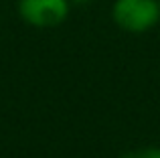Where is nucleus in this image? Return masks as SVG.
Listing matches in <instances>:
<instances>
[{"mask_svg": "<svg viewBox=\"0 0 160 158\" xmlns=\"http://www.w3.org/2000/svg\"><path fill=\"white\" fill-rule=\"evenodd\" d=\"M112 20L124 32L144 35L160 22V0H113Z\"/></svg>", "mask_w": 160, "mask_h": 158, "instance_id": "obj_1", "label": "nucleus"}, {"mask_svg": "<svg viewBox=\"0 0 160 158\" xmlns=\"http://www.w3.org/2000/svg\"><path fill=\"white\" fill-rule=\"evenodd\" d=\"M71 0H16L20 20L32 28L61 27L71 12Z\"/></svg>", "mask_w": 160, "mask_h": 158, "instance_id": "obj_2", "label": "nucleus"}, {"mask_svg": "<svg viewBox=\"0 0 160 158\" xmlns=\"http://www.w3.org/2000/svg\"><path fill=\"white\" fill-rule=\"evenodd\" d=\"M120 158H160V146H144L124 152Z\"/></svg>", "mask_w": 160, "mask_h": 158, "instance_id": "obj_3", "label": "nucleus"}, {"mask_svg": "<svg viewBox=\"0 0 160 158\" xmlns=\"http://www.w3.org/2000/svg\"><path fill=\"white\" fill-rule=\"evenodd\" d=\"M89 2H93V0H71V4H77V6H85Z\"/></svg>", "mask_w": 160, "mask_h": 158, "instance_id": "obj_4", "label": "nucleus"}]
</instances>
